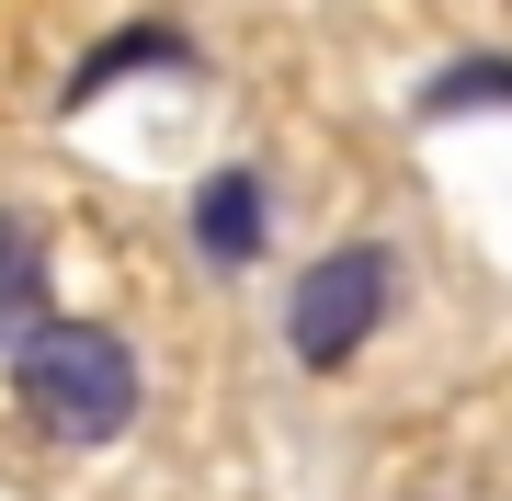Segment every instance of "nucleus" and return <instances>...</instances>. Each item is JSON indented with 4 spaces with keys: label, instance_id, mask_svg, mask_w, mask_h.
I'll return each mask as SVG.
<instances>
[{
    "label": "nucleus",
    "instance_id": "nucleus-4",
    "mask_svg": "<svg viewBox=\"0 0 512 501\" xmlns=\"http://www.w3.org/2000/svg\"><path fill=\"white\" fill-rule=\"evenodd\" d=\"M46 297H57V262H46V228L23 217V205H0V365H12V353L35 342L46 319H57Z\"/></svg>",
    "mask_w": 512,
    "mask_h": 501
},
{
    "label": "nucleus",
    "instance_id": "nucleus-3",
    "mask_svg": "<svg viewBox=\"0 0 512 501\" xmlns=\"http://www.w3.org/2000/svg\"><path fill=\"white\" fill-rule=\"evenodd\" d=\"M183 240L205 251V274H251V262L274 251V183H262L251 160H217L183 194Z\"/></svg>",
    "mask_w": 512,
    "mask_h": 501
},
{
    "label": "nucleus",
    "instance_id": "nucleus-5",
    "mask_svg": "<svg viewBox=\"0 0 512 501\" xmlns=\"http://www.w3.org/2000/svg\"><path fill=\"white\" fill-rule=\"evenodd\" d=\"M137 69H194V35H183V23H114V35L69 69V92H57V103H69V114H92L103 92H126Z\"/></svg>",
    "mask_w": 512,
    "mask_h": 501
},
{
    "label": "nucleus",
    "instance_id": "nucleus-6",
    "mask_svg": "<svg viewBox=\"0 0 512 501\" xmlns=\"http://www.w3.org/2000/svg\"><path fill=\"white\" fill-rule=\"evenodd\" d=\"M410 114L421 126H444V114H512V57H444Z\"/></svg>",
    "mask_w": 512,
    "mask_h": 501
},
{
    "label": "nucleus",
    "instance_id": "nucleus-1",
    "mask_svg": "<svg viewBox=\"0 0 512 501\" xmlns=\"http://www.w3.org/2000/svg\"><path fill=\"white\" fill-rule=\"evenodd\" d=\"M12 399H23V422H35L46 445L92 456V445H114V433H137L148 376H137L126 331H103V319H46V331L12 353Z\"/></svg>",
    "mask_w": 512,
    "mask_h": 501
},
{
    "label": "nucleus",
    "instance_id": "nucleus-2",
    "mask_svg": "<svg viewBox=\"0 0 512 501\" xmlns=\"http://www.w3.org/2000/svg\"><path fill=\"white\" fill-rule=\"evenodd\" d=\"M387 308H399V251H387V240H342V251H319L308 274H296L285 353H296L308 376H342L353 353L387 331Z\"/></svg>",
    "mask_w": 512,
    "mask_h": 501
}]
</instances>
